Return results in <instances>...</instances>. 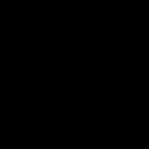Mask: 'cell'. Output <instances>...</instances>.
Listing matches in <instances>:
<instances>
[]
</instances>
